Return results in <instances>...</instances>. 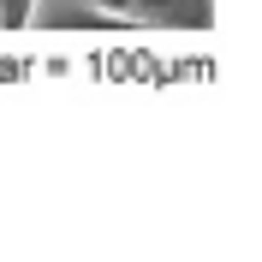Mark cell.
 <instances>
[{
    "label": "cell",
    "instance_id": "obj_1",
    "mask_svg": "<svg viewBox=\"0 0 262 262\" xmlns=\"http://www.w3.org/2000/svg\"><path fill=\"white\" fill-rule=\"evenodd\" d=\"M30 12H36V0H0V24H6V30H18Z\"/></svg>",
    "mask_w": 262,
    "mask_h": 262
},
{
    "label": "cell",
    "instance_id": "obj_2",
    "mask_svg": "<svg viewBox=\"0 0 262 262\" xmlns=\"http://www.w3.org/2000/svg\"><path fill=\"white\" fill-rule=\"evenodd\" d=\"M96 12H114V18H137V0H90Z\"/></svg>",
    "mask_w": 262,
    "mask_h": 262
}]
</instances>
